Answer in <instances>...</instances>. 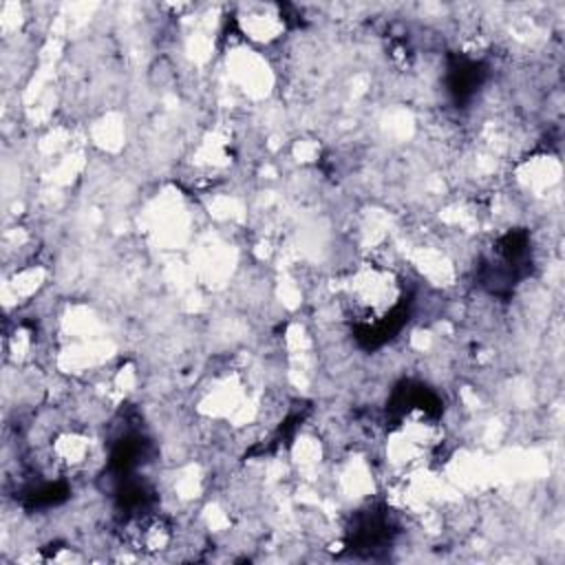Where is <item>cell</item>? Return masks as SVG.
I'll use <instances>...</instances> for the list:
<instances>
[{"label":"cell","mask_w":565,"mask_h":565,"mask_svg":"<svg viewBox=\"0 0 565 565\" xmlns=\"http://www.w3.org/2000/svg\"><path fill=\"white\" fill-rule=\"evenodd\" d=\"M342 307L366 335H388L406 318L404 285L397 274L375 263L358 265L342 280Z\"/></svg>","instance_id":"6da1fadb"}]
</instances>
